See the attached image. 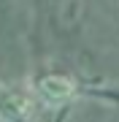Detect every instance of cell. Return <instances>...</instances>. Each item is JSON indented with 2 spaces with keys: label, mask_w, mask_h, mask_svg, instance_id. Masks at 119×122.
Here are the masks:
<instances>
[{
  "label": "cell",
  "mask_w": 119,
  "mask_h": 122,
  "mask_svg": "<svg viewBox=\"0 0 119 122\" xmlns=\"http://www.w3.org/2000/svg\"><path fill=\"white\" fill-rule=\"evenodd\" d=\"M30 87L35 92L38 103L49 106V109H65L79 98H100L108 103H119V90L95 84L89 79H81L73 71H62V68L35 71L30 79Z\"/></svg>",
  "instance_id": "1"
},
{
  "label": "cell",
  "mask_w": 119,
  "mask_h": 122,
  "mask_svg": "<svg viewBox=\"0 0 119 122\" xmlns=\"http://www.w3.org/2000/svg\"><path fill=\"white\" fill-rule=\"evenodd\" d=\"M38 98L30 84H3L0 81V122H30Z\"/></svg>",
  "instance_id": "2"
},
{
  "label": "cell",
  "mask_w": 119,
  "mask_h": 122,
  "mask_svg": "<svg viewBox=\"0 0 119 122\" xmlns=\"http://www.w3.org/2000/svg\"><path fill=\"white\" fill-rule=\"evenodd\" d=\"M68 114H71V109H57V117H54V122H68Z\"/></svg>",
  "instance_id": "3"
}]
</instances>
